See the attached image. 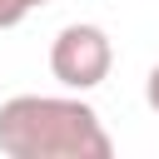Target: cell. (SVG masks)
I'll use <instances>...</instances> for the list:
<instances>
[{
  "mask_svg": "<svg viewBox=\"0 0 159 159\" xmlns=\"http://www.w3.org/2000/svg\"><path fill=\"white\" fill-rule=\"evenodd\" d=\"M5 159H109L114 139L75 94H15L0 104Z\"/></svg>",
  "mask_w": 159,
  "mask_h": 159,
  "instance_id": "1",
  "label": "cell"
},
{
  "mask_svg": "<svg viewBox=\"0 0 159 159\" xmlns=\"http://www.w3.org/2000/svg\"><path fill=\"white\" fill-rule=\"evenodd\" d=\"M109 70H114V40L104 35V25L75 20V25H65L55 35V45H50V75L65 89L84 94V89L104 84Z\"/></svg>",
  "mask_w": 159,
  "mask_h": 159,
  "instance_id": "2",
  "label": "cell"
},
{
  "mask_svg": "<svg viewBox=\"0 0 159 159\" xmlns=\"http://www.w3.org/2000/svg\"><path fill=\"white\" fill-rule=\"evenodd\" d=\"M40 5H50V0H0V30H15L30 10H40Z\"/></svg>",
  "mask_w": 159,
  "mask_h": 159,
  "instance_id": "3",
  "label": "cell"
},
{
  "mask_svg": "<svg viewBox=\"0 0 159 159\" xmlns=\"http://www.w3.org/2000/svg\"><path fill=\"white\" fill-rule=\"evenodd\" d=\"M144 99H149V109L159 114V65H154V70L144 75Z\"/></svg>",
  "mask_w": 159,
  "mask_h": 159,
  "instance_id": "4",
  "label": "cell"
}]
</instances>
